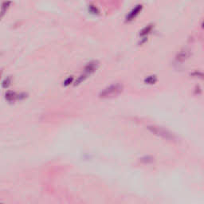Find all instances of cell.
<instances>
[{"instance_id":"1","label":"cell","mask_w":204,"mask_h":204,"mask_svg":"<svg viewBox=\"0 0 204 204\" xmlns=\"http://www.w3.org/2000/svg\"><path fill=\"white\" fill-rule=\"evenodd\" d=\"M123 91V85L120 84H113L102 90L100 93L101 98H110L119 95Z\"/></svg>"},{"instance_id":"2","label":"cell","mask_w":204,"mask_h":204,"mask_svg":"<svg viewBox=\"0 0 204 204\" xmlns=\"http://www.w3.org/2000/svg\"><path fill=\"white\" fill-rule=\"evenodd\" d=\"M148 129L155 135L160 136L162 138L168 140H175V136L168 130H167L164 128L159 127V126H155V125H152V126H148Z\"/></svg>"},{"instance_id":"3","label":"cell","mask_w":204,"mask_h":204,"mask_svg":"<svg viewBox=\"0 0 204 204\" xmlns=\"http://www.w3.org/2000/svg\"><path fill=\"white\" fill-rule=\"evenodd\" d=\"M143 9V6L141 4H137L136 6L134 7L133 9H132V11L126 16L125 19H126V22H131L132 20L136 19V17L141 12Z\"/></svg>"},{"instance_id":"4","label":"cell","mask_w":204,"mask_h":204,"mask_svg":"<svg viewBox=\"0 0 204 204\" xmlns=\"http://www.w3.org/2000/svg\"><path fill=\"white\" fill-rule=\"evenodd\" d=\"M98 67H99V62L97 61H92L85 66L84 73H85L88 76H90L92 73H94L96 69H98Z\"/></svg>"},{"instance_id":"5","label":"cell","mask_w":204,"mask_h":204,"mask_svg":"<svg viewBox=\"0 0 204 204\" xmlns=\"http://www.w3.org/2000/svg\"><path fill=\"white\" fill-rule=\"evenodd\" d=\"M11 3H12L11 0H5L4 2H3L1 7H0V20L2 19L5 16V15L7 14V11L11 6Z\"/></svg>"},{"instance_id":"6","label":"cell","mask_w":204,"mask_h":204,"mask_svg":"<svg viewBox=\"0 0 204 204\" xmlns=\"http://www.w3.org/2000/svg\"><path fill=\"white\" fill-rule=\"evenodd\" d=\"M153 28V25L152 24H149L145 27H144L142 30L140 32V36L141 38H147V36L151 33V31H152Z\"/></svg>"},{"instance_id":"7","label":"cell","mask_w":204,"mask_h":204,"mask_svg":"<svg viewBox=\"0 0 204 204\" xmlns=\"http://www.w3.org/2000/svg\"><path fill=\"white\" fill-rule=\"evenodd\" d=\"M5 99L7 100L8 102H13L18 99V94L13 91H7L5 94Z\"/></svg>"},{"instance_id":"8","label":"cell","mask_w":204,"mask_h":204,"mask_svg":"<svg viewBox=\"0 0 204 204\" xmlns=\"http://www.w3.org/2000/svg\"><path fill=\"white\" fill-rule=\"evenodd\" d=\"M190 56V52L187 51V50H183L181 51L179 54H178L177 56V60L178 61H180V62H183V61H185L186 59H187Z\"/></svg>"},{"instance_id":"9","label":"cell","mask_w":204,"mask_h":204,"mask_svg":"<svg viewBox=\"0 0 204 204\" xmlns=\"http://www.w3.org/2000/svg\"><path fill=\"white\" fill-rule=\"evenodd\" d=\"M156 81H157V77L155 75L148 76L144 79V83L148 84V85H153Z\"/></svg>"},{"instance_id":"10","label":"cell","mask_w":204,"mask_h":204,"mask_svg":"<svg viewBox=\"0 0 204 204\" xmlns=\"http://www.w3.org/2000/svg\"><path fill=\"white\" fill-rule=\"evenodd\" d=\"M88 11H89L90 14L94 15H97L100 14V11H99L98 8L95 7L94 5H92V4H90V5L88 6Z\"/></svg>"},{"instance_id":"11","label":"cell","mask_w":204,"mask_h":204,"mask_svg":"<svg viewBox=\"0 0 204 204\" xmlns=\"http://www.w3.org/2000/svg\"><path fill=\"white\" fill-rule=\"evenodd\" d=\"M89 77V76L88 75H86L85 73H83V74H81L80 77L77 78V80L75 81V82H74V85L76 86V85H79L80 84H81L83 81H85L87 78Z\"/></svg>"},{"instance_id":"12","label":"cell","mask_w":204,"mask_h":204,"mask_svg":"<svg viewBox=\"0 0 204 204\" xmlns=\"http://www.w3.org/2000/svg\"><path fill=\"white\" fill-rule=\"evenodd\" d=\"M11 81H12L11 77H6L3 81V82H2V87H3V89H7L8 87L11 85Z\"/></svg>"},{"instance_id":"13","label":"cell","mask_w":204,"mask_h":204,"mask_svg":"<svg viewBox=\"0 0 204 204\" xmlns=\"http://www.w3.org/2000/svg\"><path fill=\"white\" fill-rule=\"evenodd\" d=\"M72 83H73V77H69L68 78H66V80L64 81V82H63V85L65 86V87H67V86H69V85H70Z\"/></svg>"},{"instance_id":"14","label":"cell","mask_w":204,"mask_h":204,"mask_svg":"<svg viewBox=\"0 0 204 204\" xmlns=\"http://www.w3.org/2000/svg\"><path fill=\"white\" fill-rule=\"evenodd\" d=\"M141 162L144 163H147V164L148 163H151L153 162V158L151 157V156H144V157H143L141 159Z\"/></svg>"},{"instance_id":"15","label":"cell","mask_w":204,"mask_h":204,"mask_svg":"<svg viewBox=\"0 0 204 204\" xmlns=\"http://www.w3.org/2000/svg\"><path fill=\"white\" fill-rule=\"evenodd\" d=\"M2 74H3V71L0 70V79H1V77H2Z\"/></svg>"}]
</instances>
